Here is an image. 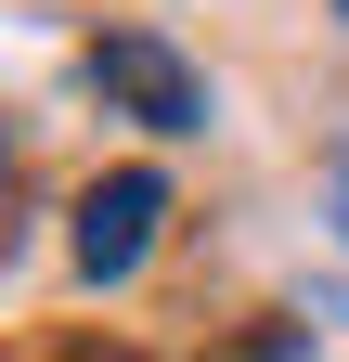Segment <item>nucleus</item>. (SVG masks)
<instances>
[{"instance_id": "f257e3e1", "label": "nucleus", "mask_w": 349, "mask_h": 362, "mask_svg": "<svg viewBox=\"0 0 349 362\" xmlns=\"http://www.w3.org/2000/svg\"><path fill=\"white\" fill-rule=\"evenodd\" d=\"M168 220V168H104L91 194H78V285H129Z\"/></svg>"}, {"instance_id": "f03ea898", "label": "nucleus", "mask_w": 349, "mask_h": 362, "mask_svg": "<svg viewBox=\"0 0 349 362\" xmlns=\"http://www.w3.org/2000/svg\"><path fill=\"white\" fill-rule=\"evenodd\" d=\"M91 90H117L143 129H207V78L168 52V39H143V26H104L91 39Z\"/></svg>"}, {"instance_id": "7ed1b4c3", "label": "nucleus", "mask_w": 349, "mask_h": 362, "mask_svg": "<svg viewBox=\"0 0 349 362\" xmlns=\"http://www.w3.org/2000/svg\"><path fill=\"white\" fill-rule=\"evenodd\" d=\"M0 246H13V143H0Z\"/></svg>"}, {"instance_id": "20e7f679", "label": "nucleus", "mask_w": 349, "mask_h": 362, "mask_svg": "<svg viewBox=\"0 0 349 362\" xmlns=\"http://www.w3.org/2000/svg\"><path fill=\"white\" fill-rule=\"evenodd\" d=\"M336 13H349V0H336Z\"/></svg>"}]
</instances>
